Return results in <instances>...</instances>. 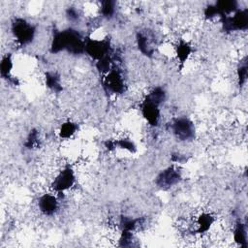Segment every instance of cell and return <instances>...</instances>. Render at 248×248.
<instances>
[{
	"mask_svg": "<svg viewBox=\"0 0 248 248\" xmlns=\"http://www.w3.org/2000/svg\"><path fill=\"white\" fill-rule=\"evenodd\" d=\"M85 39L81 34L73 28L58 31L54 34L51 42V52L57 53L66 50L72 54H81L84 52Z\"/></svg>",
	"mask_w": 248,
	"mask_h": 248,
	"instance_id": "6da1fadb",
	"label": "cell"
},
{
	"mask_svg": "<svg viewBox=\"0 0 248 248\" xmlns=\"http://www.w3.org/2000/svg\"><path fill=\"white\" fill-rule=\"evenodd\" d=\"M12 33L18 44L25 46L30 44L36 34V29L34 25L29 23L24 18H16L11 27Z\"/></svg>",
	"mask_w": 248,
	"mask_h": 248,
	"instance_id": "7a4b0ae2",
	"label": "cell"
},
{
	"mask_svg": "<svg viewBox=\"0 0 248 248\" xmlns=\"http://www.w3.org/2000/svg\"><path fill=\"white\" fill-rule=\"evenodd\" d=\"M221 21L227 32L246 30L248 27V11L247 9H238L232 16H222Z\"/></svg>",
	"mask_w": 248,
	"mask_h": 248,
	"instance_id": "3957f363",
	"label": "cell"
},
{
	"mask_svg": "<svg viewBox=\"0 0 248 248\" xmlns=\"http://www.w3.org/2000/svg\"><path fill=\"white\" fill-rule=\"evenodd\" d=\"M173 136L180 141L192 140L195 138V126L192 120L187 117H178L170 125Z\"/></svg>",
	"mask_w": 248,
	"mask_h": 248,
	"instance_id": "277c9868",
	"label": "cell"
},
{
	"mask_svg": "<svg viewBox=\"0 0 248 248\" xmlns=\"http://www.w3.org/2000/svg\"><path fill=\"white\" fill-rule=\"evenodd\" d=\"M76 183V174L73 168L69 165L65 166L54 177L51 182V189L57 194H63Z\"/></svg>",
	"mask_w": 248,
	"mask_h": 248,
	"instance_id": "5b68a950",
	"label": "cell"
},
{
	"mask_svg": "<svg viewBox=\"0 0 248 248\" xmlns=\"http://www.w3.org/2000/svg\"><path fill=\"white\" fill-rule=\"evenodd\" d=\"M84 52L97 61L109 55L110 44L108 39H86L84 46Z\"/></svg>",
	"mask_w": 248,
	"mask_h": 248,
	"instance_id": "8992f818",
	"label": "cell"
},
{
	"mask_svg": "<svg viewBox=\"0 0 248 248\" xmlns=\"http://www.w3.org/2000/svg\"><path fill=\"white\" fill-rule=\"evenodd\" d=\"M181 179V171L174 166L163 170L155 178V184L162 190H168L176 185Z\"/></svg>",
	"mask_w": 248,
	"mask_h": 248,
	"instance_id": "52a82bcc",
	"label": "cell"
},
{
	"mask_svg": "<svg viewBox=\"0 0 248 248\" xmlns=\"http://www.w3.org/2000/svg\"><path fill=\"white\" fill-rule=\"evenodd\" d=\"M141 114L143 118L150 124L151 126H157L161 116L160 106L151 101L147 96L143 100L140 107Z\"/></svg>",
	"mask_w": 248,
	"mask_h": 248,
	"instance_id": "ba28073f",
	"label": "cell"
},
{
	"mask_svg": "<svg viewBox=\"0 0 248 248\" xmlns=\"http://www.w3.org/2000/svg\"><path fill=\"white\" fill-rule=\"evenodd\" d=\"M105 88L113 94H119L124 91V79L122 75L115 68H111V70L107 74L104 80Z\"/></svg>",
	"mask_w": 248,
	"mask_h": 248,
	"instance_id": "9c48e42d",
	"label": "cell"
},
{
	"mask_svg": "<svg viewBox=\"0 0 248 248\" xmlns=\"http://www.w3.org/2000/svg\"><path fill=\"white\" fill-rule=\"evenodd\" d=\"M38 206L43 214L46 216H51L57 212L59 208V202L56 196H54L53 194L46 193L39 198Z\"/></svg>",
	"mask_w": 248,
	"mask_h": 248,
	"instance_id": "30bf717a",
	"label": "cell"
},
{
	"mask_svg": "<svg viewBox=\"0 0 248 248\" xmlns=\"http://www.w3.org/2000/svg\"><path fill=\"white\" fill-rule=\"evenodd\" d=\"M215 222V217L208 213L203 212L200 214L196 220V226H197V232L198 233H204L209 231L211 226Z\"/></svg>",
	"mask_w": 248,
	"mask_h": 248,
	"instance_id": "8fae6325",
	"label": "cell"
},
{
	"mask_svg": "<svg viewBox=\"0 0 248 248\" xmlns=\"http://www.w3.org/2000/svg\"><path fill=\"white\" fill-rule=\"evenodd\" d=\"M192 51H193L192 46L188 42H186L184 40H180L177 43L176 46H175L176 58L179 61V63L182 64V65L188 60V58L190 57Z\"/></svg>",
	"mask_w": 248,
	"mask_h": 248,
	"instance_id": "7c38bea8",
	"label": "cell"
},
{
	"mask_svg": "<svg viewBox=\"0 0 248 248\" xmlns=\"http://www.w3.org/2000/svg\"><path fill=\"white\" fill-rule=\"evenodd\" d=\"M233 240L242 247H247V230L245 224L238 221L233 231Z\"/></svg>",
	"mask_w": 248,
	"mask_h": 248,
	"instance_id": "4fadbf2b",
	"label": "cell"
},
{
	"mask_svg": "<svg viewBox=\"0 0 248 248\" xmlns=\"http://www.w3.org/2000/svg\"><path fill=\"white\" fill-rule=\"evenodd\" d=\"M78 129V127L77 123H75L73 121H66L60 126L59 131H58V136L60 139L69 140L77 133Z\"/></svg>",
	"mask_w": 248,
	"mask_h": 248,
	"instance_id": "5bb4252c",
	"label": "cell"
},
{
	"mask_svg": "<svg viewBox=\"0 0 248 248\" xmlns=\"http://www.w3.org/2000/svg\"><path fill=\"white\" fill-rule=\"evenodd\" d=\"M137 44L140 51L147 56H150L153 54L154 49L150 45V41L148 37L142 33H138L137 35Z\"/></svg>",
	"mask_w": 248,
	"mask_h": 248,
	"instance_id": "9a60e30c",
	"label": "cell"
},
{
	"mask_svg": "<svg viewBox=\"0 0 248 248\" xmlns=\"http://www.w3.org/2000/svg\"><path fill=\"white\" fill-rule=\"evenodd\" d=\"M13 69H14L13 57H12L11 53H8L5 56H3L2 60H1V64H0L1 77L3 78H7V79L10 78Z\"/></svg>",
	"mask_w": 248,
	"mask_h": 248,
	"instance_id": "2e32d148",
	"label": "cell"
},
{
	"mask_svg": "<svg viewBox=\"0 0 248 248\" xmlns=\"http://www.w3.org/2000/svg\"><path fill=\"white\" fill-rule=\"evenodd\" d=\"M115 12H116L115 2H113V1H103V2H101L100 14L102 15V16L109 19V18L114 16Z\"/></svg>",
	"mask_w": 248,
	"mask_h": 248,
	"instance_id": "e0dca14e",
	"label": "cell"
},
{
	"mask_svg": "<svg viewBox=\"0 0 248 248\" xmlns=\"http://www.w3.org/2000/svg\"><path fill=\"white\" fill-rule=\"evenodd\" d=\"M46 84L48 88L58 92L62 90V86L60 83V78L56 74L53 73H47L46 75Z\"/></svg>",
	"mask_w": 248,
	"mask_h": 248,
	"instance_id": "ac0fdd59",
	"label": "cell"
},
{
	"mask_svg": "<svg viewBox=\"0 0 248 248\" xmlns=\"http://www.w3.org/2000/svg\"><path fill=\"white\" fill-rule=\"evenodd\" d=\"M147 97L157 105L161 106L166 100V92L162 87L158 86L153 88V90L147 95Z\"/></svg>",
	"mask_w": 248,
	"mask_h": 248,
	"instance_id": "d6986e66",
	"label": "cell"
},
{
	"mask_svg": "<svg viewBox=\"0 0 248 248\" xmlns=\"http://www.w3.org/2000/svg\"><path fill=\"white\" fill-rule=\"evenodd\" d=\"M115 144H116V147L127 150L129 152H135L136 147H137L133 140H131L130 139H126V138L119 139V140H115Z\"/></svg>",
	"mask_w": 248,
	"mask_h": 248,
	"instance_id": "ffe728a7",
	"label": "cell"
},
{
	"mask_svg": "<svg viewBox=\"0 0 248 248\" xmlns=\"http://www.w3.org/2000/svg\"><path fill=\"white\" fill-rule=\"evenodd\" d=\"M237 78L239 86H243L247 79V62L246 60L242 62L237 68Z\"/></svg>",
	"mask_w": 248,
	"mask_h": 248,
	"instance_id": "44dd1931",
	"label": "cell"
},
{
	"mask_svg": "<svg viewBox=\"0 0 248 248\" xmlns=\"http://www.w3.org/2000/svg\"><path fill=\"white\" fill-rule=\"evenodd\" d=\"M39 143V140H38V133L36 131H32L28 138H27V140H26V143L25 145L28 147V148H32L33 146H35L36 144Z\"/></svg>",
	"mask_w": 248,
	"mask_h": 248,
	"instance_id": "7402d4cb",
	"label": "cell"
},
{
	"mask_svg": "<svg viewBox=\"0 0 248 248\" xmlns=\"http://www.w3.org/2000/svg\"><path fill=\"white\" fill-rule=\"evenodd\" d=\"M66 16L70 21H77L79 18V13L76 8L69 7L66 10Z\"/></svg>",
	"mask_w": 248,
	"mask_h": 248,
	"instance_id": "603a6c76",
	"label": "cell"
}]
</instances>
